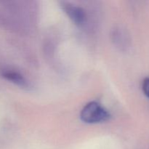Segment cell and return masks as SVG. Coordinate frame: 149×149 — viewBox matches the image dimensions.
Wrapping results in <instances>:
<instances>
[{
    "mask_svg": "<svg viewBox=\"0 0 149 149\" xmlns=\"http://www.w3.org/2000/svg\"><path fill=\"white\" fill-rule=\"evenodd\" d=\"M110 113L102 105L92 101L84 106L80 113V119L87 124H96L106 122L110 119Z\"/></svg>",
    "mask_w": 149,
    "mask_h": 149,
    "instance_id": "obj_1",
    "label": "cell"
},
{
    "mask_svg": "<svg viewBox=\"0 0 149 149\" xmlns=\"http://www.w3.org/2000/svg\"><path fill=\"white\" fill-rule=\"evenodd\" d=\"M1 76L5 79L8 80L10 82L16 84L17 86H20L22 87H26L28 86L27 81L26 79L23 77L18 72L12 70H2L1 72Z\"/></svg>",
    "mask_w": 149,
    "mask_h": 149,
    "instance_id": "obj_3",
    "label": "cell"
},
{
    "mask_svg": "<svg viewBox=\"0 0 149 149\" xmlns=\"http://www.w3.org/2000/svg\"><path fill=\"white\" fill-rule=\"evenodd\" d=\"M142 89L144 95L149 98V77H146L143 81Z\"/></svg>",
    "mask_w": 149,
    "mask_h": 149,
    "instance_id": "obj_4",
    "label": "cell"
},
{
    "mask_svg": "<svg viewBox=\"0 0 149 149\" xmlns=\"http://www.w3.org/2000/svg\"><path fill=\"white\" fill-rule=\"evenodd\" d=\"M63 10L74 24L82 26L86 20V13L81 7L70 3H63Z\"/></svg>",
    "mask_w": 149,
    "mask_h": 149,
    "instance_id": "obj_2",
    "label": "cell"
}]
</instances>
